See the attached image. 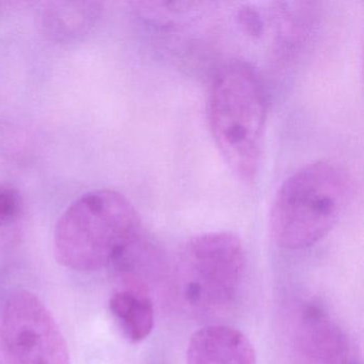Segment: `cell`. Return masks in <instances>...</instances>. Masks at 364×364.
Wrapping results in <instances>:
<instances>
[{
    "mask_svg": "<svg viewBox=\"0 0 364 364\" xmlns=\"http://www.w3.org/2000/svg\"><path fill=\"white\" fill-rule=\"evenodd\" d=\"M267 102L261 80L244 63L223 68L213 82L208 120L215 144L232 173L252 182L261 164Z\"/></svg>",
    "mask_w": 364,
    "mask_h": 364,
    "instance_id": "cell-3",
    "label": "cell"
},
{
    "mask_svg": "<svg viewBox=\"0 0 364 364\" xmlns=\"http://www.w3.org/2000/svg\"><path fill=\"white\" fill-rule=\"evenodd\" d=\"M24 214V200L20 191L9 184H0V231L20 223Z\"/></svg>",
    "mask_w": 364,
    "mask_h": 364,
    "instance_id": "cell-9",
    "label": "cell"
},
{
    "mask_svg": "<svg viewBox=\"0 0 364 364\" xmlns=\"http://www.w3.org/2000/svg\"><path fill=\"white\" fill-rule=\"evenodd\" d=\"M187 364H257V353L252 343L240 330L208 325L191 336Z\"/></svg>",
    "mask_w": 364,
    "mask_h": 364,
    "instance_id": "cell-6",
    "label": "cell"
},
{
    "mask_svg": "<svg viewBox=\"0 0 364 364\" xmlns=\"http://www.w3.org/2000/svg\"><path fill=\"white\" fill-rule=\"evenodd\" d=\"M353 197L345 168L329 161L296 170L279 187L269 213L272 240L281 248L314 246L336 227Z\"/></svg>",
    "mask_w": 364,
    "mask_h": 364,
    "instance_id": "cell-2",
    "label": "cell"
},
{
    "mask_svg": "<svg viewBox=\"0 0 364 364\" xmlns=\"http://www.w3.org/2000/svg\"><path fill=\"white\" fill-rule=\"evenodd\" d=\"M149 249L148 234L135 206L112 189L80 196L68 206L55 228V257L74 272L131 265Z\"/></svg>",
    "mask_w": 364,
    "mask_h": 364,
    "instance_id": "cell-1",
    "label": "cell"
},
{
    "mask_svg": "<svg viewBox=\"0 0 364 364\" xmlns=\"http://www.w3.org/2000/svg\"><path fill=\"white\" fill-rule=\"evenodd\" d=\"M245 268L244 247L235 234L210 232L195 236L181 255L183 295L193 308H225L240 291Z\"/></svg>",
    "mask_w": 364,
    "mask_h": 364,
    "instance_id": "cell-4",
    "label": "cell"
},
{
    "mask_svg": "<svg viewBox=\"0 0 364 364\" xmlns=\"http://www.w3.org/2000/svg\"><path fill=\"white\" fill-rule=\"evenodd\" d=\"M109 311L129 342L146 340L154 328V306L141 289L117 291L110 297Z\"/></svg>",
    "mask_w": 364,
    "mask_h": 364,
    "instance_id": "cell-8",
    "label": "cell"
},
{
    "mask_svg": "<svg viewBox=\"0 0 364 364\" xmlns=\"http://www.w3.org/2000/svg\"><path fill=\"white\" fill-rule=\"evenodd\" d=\"M1 338L10 364H71L56 319L28 289L8 297L1 314Z\"/></svg>",
    "mask_w": 364,
    "mask_h": 364,
    "instance_id": "cell-5",
    "label": "cell"
},
{
    "mask_svg": "<svg viewBox=\"0 0 364 364\" xmlns=\"http://www.w3.org/2000/svg\"><path fill=\"white\" fill-rule=\"evenodd\" d=\"M101 16L102 5L95 1H48L39 10L40 24L46 36L65 43L86 37Z\"/></svg>",
    "mask_w": 364,
    "mask_h": 364,
    "instance_id": "cell-7",
    "label": "cell"
}]
</instances>
